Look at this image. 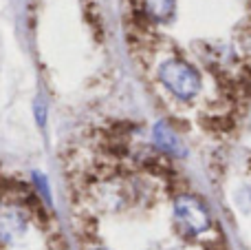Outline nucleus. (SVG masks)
I'll use <instances>...</instances> for the list:
<instances>
[{
    "instance_id": "2",
    "label": "nucleus",
    "mask_w": 251,
    "mask_h": 250,
    "mask_svg": "<svg viewBox=\"0 0 251 250\" xmlns=\"http://www.w3.org/2000/svg\"><path fill=\"white\" fill-rule=\"evenodd\" d=\"M174 215H176V221L181 224V228H185L187 233L196 235L203 233L209 226V215L205 211V206L192 195H181L174 202Z\"/></svg>"
},
{
    "instance_id": "3",
    "label": "nucleus",
    "mask_w": 251,
    "mask_h": 250,
    "mask_svg": "<svg viewBox=\"0 0 251 250\" xmlns=\"http://www.w3.org/2000/svg\"><path fill=\"white\" fill-rule=\"evenodd\" d=\"M26 215L18 206H0V242L13 244L25 235Z\"/></svg>"
},
{
    "instance_id": "5",
    "label": "nucleus",
    "mask_w": 251,
    "mask_h": 250,
    "mask_svg": "<svg viewBox=\"0 0 251 250\" xmlns=\"http://www.w3.org/2000/svg\"><path fill=\"white\" fill-rule=\"evenodd\" d=\"M143 11L156 22H165L174 13V0H143Z\"/></svg>"
},
{
    "instance_id": "7",
    "label": "nucleus",
    "mask_w": 251,
    "mask_h": 250,
    "mask_svg": "<svg viewBox=\"0 0 251 250\" xmlns=\"http://www.w3.org/2000/svg\"><path fill=\"white\" fill-rule=\"evenodd\" d=\"M97 250H106V248H97Z\"/></svg>"
},
{
    "instance_id": "4",
    "label": "nucleus",
    "mask_w": 251,
    "mask_h": 250,
    "mask_svg": "<svg viewBox=\"0 0 251 250\" xmlns=\"http://www.w3.org/2000/svg\"><path fill=\"white\" fill-rule=\"evenodd\" d=\"M154 142L163 153L168 155H183V146H181V140L178 135L172 131V126L165 122H159L154 126Z\"/></svg>"
},
{
    "instance_id": "1",
    "label": "nucleus",
    "mask_w": 251,
    "mask_h": 250,
    "mask_svg": "<svg viewBox=\"0 0 251 250\" xmlns=\"http://www.w3.org/2000/svg\"><path fill=\"white\" fill-rule=\"evenodd\" d=\"M159 80L181 102L194 100L201 93V75L192 64L181 58H170L159 66Z\"/></svg>"
},
{
    "instance_id": "6",
    "label": "nucleus",
    "mask_w": 251,
    "mask_h": 250,
    "mask_svg": "<svg viewBox=\"0 0 251 250\" xmlns=\"http://www.w3.org/2000/svg\"><path fill=\"white\" fill-rule=\"evenodd\" d=\"M33 113H35V120H38L40 126H44V122H47V106H44V102L40 100V97L33 102Z\"/></svg>"
}]
</instances>
